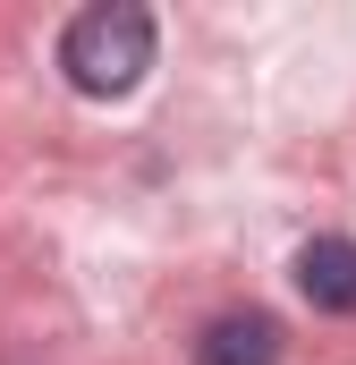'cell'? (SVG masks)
<instances>
[{"mask_svg":"<svg viewBox=\"0 0 356 365\" xmlns=\"http://www.w3.org/2000/svg\"><path fill=\"white\" fill-rule=\"evenodd\" d=\"M60 68H68V86L93 93V102L136 93L145 68H153V17H145L136 0H102V9H85V17H68Z\"/></svg>","mask_w":356,"mask_h":365,"instance_id":"obj_1","label":"cell"},{"mask_svg":"<svg viewBox=\"0 0 356 365\" xmlns=\"http://www.w3.org/2000/svg\"><path fill=\"white\" fill-rule=\"evenodd\" d=\"M297 289L323 314H356V238H314L297 255Z\"/></svg>","mask_w":356,"mask_h":365,"instance_id":"obj_2","label":"cell"},{"mask_svg":"<svg viewBox=\"0 0 356 365\" xmlns=\"http://www.w3.org/2000/svg\"><path fill=\"white\" fill-rule=\"evenodd\" d=\"M195 365H280V323L271 314H221V323H204Z\"/></svg>","mask_w":356,"mask_h":365,"instance_id":"obj_3","label":"cell"}]
</instances>
